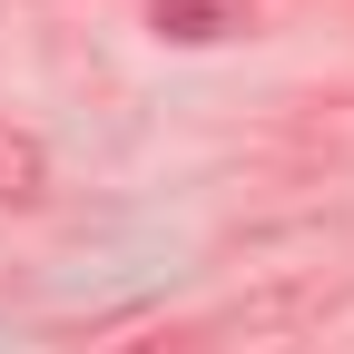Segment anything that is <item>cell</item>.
<instances>
[{"instance_id":"obj_1","label":"cell","mask_w":354,"mask_h":354,"mask_svg":"<svg viewBox=\"0 0 354 354\" xmlns=\"http://www.w3.org/2000/svg\"><path fill=\"white\" fill-rule=\"evenodd\" d=\"M256 10L246 0H148V30L158 39H187V50H207V39H236Z\"/></svg>"},{"instance_id":"obj_2","label":"cell","mask_w":354,"mask_h":354,"mask_svg":"<svg viewBox=\"0 0 354 354\" xmlns=\"http://www.w3.org/2000/svg\"><path fill=\"white\" fill-rule=\"evenodd\" d=\"M39 187H50V158H39V138L0 128V207H30Z\"/></svg>"}]
</instances>
